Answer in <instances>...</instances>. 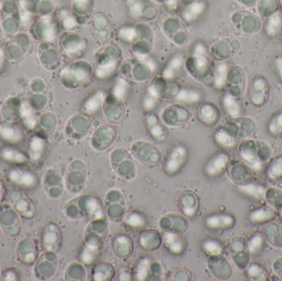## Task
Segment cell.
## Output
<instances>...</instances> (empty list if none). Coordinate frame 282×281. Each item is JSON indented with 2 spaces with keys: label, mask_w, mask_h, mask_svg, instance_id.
I'll return each mask as SVG.
<instances>
[{
  "label": "cell",
  "mask_w": 282,
  "mask_h": 281,
  "mask_svg": "<svg viewBox=\"0 0 282 281\" xmlns=\"http://www.w3.org/2000/svg\"><path fill=\"white\" fill-rule=\"evenodd\" d=\"M187 150L184 147L177 146L171 151L165 163V171L168 174H176L182 170L187 161Z\"/></svg>",
  "instance_id": "cell-1"
},
{
  "label": "cell",
  "mask_w": 282,
  "mask_h": 281,
  "mask_svg": "<svg viewBox=\"0 0 282 281\" xmlns=\"http://www.w3.org/2000/svg\"><path fill=\"white\" fill-rule=\"evenodd\" d=\"M228 163V157L224 154H219L210 159L206 164L205 172L210 177H216L224 172Z\"/></svg>",
  "instance_id": "cell-2"
},
{
  "label": "cell",
  "mask_w": 282,
  "mask_h": 281,
  "mask_svg": "<svg viewBox=\"0 0 282 281\" xmlns=\"http://www.w3.org/2000/svg\"><path fill=\"white\" fill-rule=\"evenodd\" d=\"M233 219L224 214H215L206 218V225L210 228H226L233 226Z\"/></svg>",
  "instance_id": "cell-3"
},
{
  "label": "cell",
  "mask_w": 282,
  "mask_h": 281,
  "mask_svg": "<svg viewBox=\"0 0 282 281\" xmlns=\"http://www.w3.org/2000/svg\"><path fill=\"white\" fill-rule=\"evenodd\" d=\"M164 243L169 251L173 254L180 253L183 251L184 241L182 237L174 233H165L164 235Z\"/></svg>",
  "instance_id": "cell-4"
},
{
  "label": "cell",
  "mask_w": 282,
  "mask_h": 281,
  "mask_svg": "<svg viewBox=\"0 0 282 281\" xmlns=\"http://www.w3.org/2000/svg\"><path fill=\"white\" fill-rule=\"evenodd\" d=\"M282 26V17L279 13L274 14L266 22V30L269 36H274L280 30Z\"/></svg>",
  "instance_id": "cell-5"
},
{
  "label": "cell",
  "mask_w": 282,
  "mask_h": 281,
  "mask_svg": "<svg viewBox=\"0 0 282 281\" xmlns=\"http://www.w3.org/2000/svg\"><path fill=\"white\" fill-rule=\"evenodd\" d=\"M274 217V212L268 208H261L257 209L251 214V219L254 222H261L263 220H268Z\"/></svg>",
  "instance_id": "cell-6"
},
{
  "label": "cell",
  "mask_w": 282,
  "mask_h": 281,
  "mask_svg": "<svg viewBox=\"0 0 282 281\" xmlns=\"http://www.w3.org/2000/svg\"><path fill=\"white\" fill-rule=\"evenodd\" d=\"M126 223L133 228H141L145 225V219L142 214H139L137 212H133L129 214L126 218Z\"/></svg>",
  "instance_id": "cell-7"
},
{
  "label": "cell",
  "mask_w": 282,
  "mask_h": 281,
  "mask_svg": "<svg viewBox=\"0 0 282 281\" xmlns=\"http://www.w3.org/2000/svg\"><path fill=\"white\" fill-rule=\"evenodd\" d=\"M267 173L271 179H279L282 177V158L276 159L269 166Z\"/></svg>",
  "instance_id": "cell-8"
},
{
  "label": "cell",
  "mask_w": 282,
  "mask_h": 281,
  "mask_svg": "<svg viewBox=\"0 0 282 281\" xmlns=\"http://www.w3.org/2000/svg\"><path fill=\"white\" fill-rule=\"evenodd\" d=\"M203 247L206 252L211 255H217L221 253L222 246L219 242L215 240H206L203 243Z\"/></svg>",
  "instance_id": "cell-9"
},
{
  "label": "cell",
  "mask_w": 282,
  "mask_h": 281,
  "mask_svg": "<svg viewBox=\"0 0 282 281\" xmlns=\"http://www.w3.org/2000/svg\"><path fill=\"white\" fill-rule=\"evenodd\" d=\"M198 94L191 91H182L178 95V99L182 102H193L198 101Z\"/></svg>",
  "instance_id": "cell-10"
},
{
  "label": "cell",
  "mask_w": 282,
  "mask_h": 281,
  "mask_svg": "<svg viewBox=\"0 0 282 281\" xmlns=\"http://www.w3.org/2000/svg\"><path fill=\"white\" fill-rule=\"evenodd\" d=\"M204 10V6H203L202 3H196L188 8V10L187 11L186 17L190 19V18H194V17L198 16L199 14L202 13Z\"/></svg>",
  "instance_id": "cell-11"
},
{
  "label": "cell",
  "mask_w": 282,
  "mask_h": 281,
  "mask_svg": "<svg viewBox=\"0 0 282 281\" xmlns=\"http://www.w3.org/2000/svg\"><path fill=\"white\" fill-rule=\"evenodd\" d=\"M279 213H280V218H282V206L281 208H280V211H279Z\"/></svg>",
  "instance_id": "cell-12"
},
{
  "label": "cell",
  "mask_w": 282,
  "mask_h": 281,
  "mask_svg": "<svg viewBox=\"0 0 282 281\" xmlns=\"http://www.w3.org/2000/svg\"><path fill=\"white\" fill-rule=\"evenodd\" d=\"M280 3H281V5H282V0H280Z\"/></svg>",
  "instance_id": "cell-13"
}]
</instances>
